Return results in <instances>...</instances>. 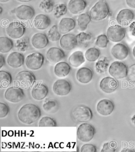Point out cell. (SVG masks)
Listing matches in <instances>:
<instances>
[{"mask_svg": "<svg viewBox=\"0 0 135 152\" xmlns=\"http://www.w3.org/2000/svg\"><path fill=\"white\" fill-rule=\"evenodd\" d=\"M16 17L21 20L28 21L34 17L36 12L33 7L28 5H21L14 10Z\"/></svg>", "mask_w": 135, "mask_h": 152, "instance_id": "30bf717a", "label": "cell"}, {"mask_svg": "<svg viewBox=\"0 0 135 152\" xmlns=\"http://www.w3.org/2000/svg\"><path fill=\"white\" fill-rule=\"evenodd\" d=\"M60 45L63 50L69 51L74 49L78 45L76 36L72 33L64 34L60 40Z\"/></svg>", "mask_w": 135, "mask_h": 152, "instance_id": "4fadbf2b", "label": "cell"}, {"mask_svg": "<svg viewBox=\"0 0 135 152\" xmlns=\"http://www.w3.org/2000/svg\"><path fill=\"white\" fill-rule=\"evenodd\" d=\"M75 20L71 18H63L60 20L58 28L61 34H66L76 28Z\"/></svg>", "mask_w": 135, "mask_h": 152, "instance_id": "cb8c5ba5", "label": "cell"}, {"mask_svg": "<svg viewBox=\"0 0 135 152\" xmlns=\"http://www.w3.org/2000/svg\"><path fill=\"white\" fill-rule=\"evenodd\" d=\"M24 61V55L20 52H12L7 57V64L9 66L13 68H18L23 66Z\"/></svg>", "mask_w": 135, "mask_h": 152, "instance_id": "7402d4cb", "label": "cell"}, {"mask_svg": "<svg viewBox=\"0 0 135 152\" xmlns=\"http://www.w3.org/2000/svg\"><path fill=\"white\" fill-rule=\"evenodd\" d=\"M20 121L26 124H32L40 118L41 112L39 107L33 104H24L18 114Z\"/></svg>", "mask_w": 135, "mask_h": 152, "instance_id": "6da1fadb", "label": "cell"}, {"mask_svg": "<svg viewBox=\"0 0 135 152\" xmlns=\"http://www.w3.org/2000/svg\"><path fill=\"white\" fill-rule=\"evenodd\" d=\"M71 66L66 62H59L55 64L54 68L55 74L58 77H65L71 71Z\"/></svg>", "mask_w": 135, "mask_h": 152, "instance_id": "484cf974", "label": "cell"}, {"mask_svg": "<svg viewBox=\"0 0 135 152\" xmlns=\"http://www.w3.org/2000/svg\"><path fill=\"white\" fill-rule=\"evenodd\" d=\"M72 116L76 121L85 123L92 119L93 113L92 110L88 106L79 105L74 109Z\"/></svg>", "mask_w": 135, "mask_h": 152, "instance_id": "5b68a950", "label": "cell"}, {"mask_svg": "<svg viewBox=\"0 0 135 152\" xmlns=\"http://www.w3.org/2000/svg\"><path fill=\"white\" fill-rule=\"evenodd\" d=\"M100 55V51L99 49L95 47L90 48L85 52V58L89 61L94 62L99 59Z\"/></svg>", "mask_w": 135, "mask_h": 152, "instance_id": "d6a6232c", "label": "cell"}, {"mask_svg": "<svg viewBox=\"0 0 135 152\" xmlns=\"http://www.w3.org/2000/svg\"><path fill=\"white\" fill-rule=\"evenodd\" d=\"M16 1H18V2H19L27 3L31 2V1H33V0H16Z\"/></svg>", "mask_w": 135, "mask_h": 152, "instance_id": "7dc6e473", "label": "cell"}, {"mask_svg": "<svg viewBox=\"0 0 135 152\" xmlns=\"http://www.w3.org/2000/svg\"><path fill=\"white\" fill-rule=\"evenodd\" d=\"M126 3L129 7L135 9V0H126Z\"/></svg>", "mask_w": 135, "mask_h": 152, "instance_id": "f6af8a7d", "label": "cell"}, {"mask_svg": "<svg viewBox=\"0 0 135 152\" xmlns=\"http://www.w3.org/2000/svg\"><path fill=\"white\" fill-rule=\"evenodd\" d=\"M109 39L107 35L102 34L98 37L95 44L98 47L105 48L107 47V45L109 43Z\"/></svg>", "mask_w": 135, "mask_h": 152, "instance_id": "f35d334b", "label": "cell"}, {"mask_svg": "<svg viewBox=\"0 0 135 152\" xmlns=\"http://www.w3.org/2000/svg\"><path fill=\"white\" fill-rule=\"evenodd\" d=\"M134 17L135 14L132 10L125 9L120 10L117 14V22L121 26H127L134 20Z\"/></svg>", "mask_w": 135, "mask_h": 152, "instance_id": "2e32d148", "label": "cell"}, {"mask_svg": "<svg viewBox=\"0 0 135 152\" xmlns=\"http://www.w3.org/2000/svg\"><path fill=\"white\" fill-rule=\"evenodd\" d=\"M80 151L81 152H97V150L95 145L87 144L81 147Z\"/></svg>", "mask_w": 135, "mask_h": 152, "instance_id": "7bdbcfd3", "label": "cell"}, {"mask_svg": "<svg viewBox=\"0 0 135 152\" xmlns=\"http://www.w3.org/2000/svg\"><path fill=\"white\" fill-rule=\"evenodd\" d=\"M129 48L123 43H119L112 48V54L113 57L119 60L125 59L129 55Z\"/></svg>", "mask_w": 135, "mask_h": 152, "instance_id": "e0dca14e", "label": "cell"}, {"mask_svg": "<svg viewBox=\"0 0 135 152\" xmlns=\"http://www.w3.org/2000/svg\"><path fill=\"white\" fill-rule=\"evenodd\" d=\"M127 77L128 80L135 83V64H133L129 67Z\"/></svg>", "mask_w": 135, "mask_h": 152, "instance_id": "b9f144b4", "label": "cell"}, {"mask_svg": "<svg viewBox=\"0 0 135 152\" xmlns=\"http://www.w3.org/2000/svg\"><path fill=\"white\" fill-rule=\"evenodd\" d=\"M72 89L71 83L66 79H58L53 85V91L55 94L64 96L69 94Z\"/></svg>", "mask_w": 135, "mask_h": 152, "instance_id": "7c38bea8", "label": "cell"}, {"mask_svg": "<svg viewBox=\"0 0 135 152\" xmlns=\"http://www.w3.org/2000/svg\"><path fill=\"white\" fill-rule=\"evenodd\" d=\"M91 21V17L88 13L80 14L77 19V23L79 29L81 31H85Z\"/></svg>", "mask_w": 135, "mask_h": 152, "instance_id": "f546056e", "label": "cell"}, {"mask_svg": "<svg viewBox=\"0 0 135 152\" xmlns=\"http://www.w3.org/2000/svg\"><path fill=\"white\" fill-rule=\"evenodd\" d=\"M15 80L22 88L28 89L36 83V78L31 71L23 70L17 74Z\"/></svg>", "mask_w": 135, "mask_h": 152, "instance_id": "277c9868", "label": "cell"}, {"mask_svg": "<svg viewBox=\"0 0 135 152\" xmlns=\"http://www.w3.org/2000/svg\"><path fill=\"white\" fill-rule=\"evenodd\" d=\"M24 24L19 21H13L10 23L6 28V32L11 38L14 39L21 38L26 32Z\"/></svg>", "mask_w": 135, "mask_h": 152, "instance_id": "ba28073f", "label": "cell"}, {"mask_svg": "<svg viewBox=\"0 0 135 152\" xmlns=\"http://www.w3.org/2000/svg\"><path fill=\"white\" fill-rule=\"evenodd\" d=\"M97 111L101 115L107 116L114 112L115 104L110 100L107 99L100 100L97 104Z\"/></svg>", "mask_w": 135, "mask_h": 152, "instance_id": "9a60e30c", "label": "cell"}, {"mask_svg": "<svg viewBox=\"0 0 135 152\" xmlns=\"http://www.w3.org/2000/svg\"><path fill=\"white\" fill-rule=\"evenodd\" d=\"M0 9H1V12H0V14H1H1H2V11H3L2 7H1V8H0Z\"/></svg>", "mask_w": 135, "mask_h": 152, "instance_id": "816d5d0a", "label": "cell"}, {"mask_svg": "<svg viewBox=\"0 0 135 152\" xmlns=\"http://www.w3.org/2000/svg\"><path fill=\"white\" fill-rule=\"evenodd\" d=\"M9 0H0V2L1 3H7L9 2Z\"/></svg>", "mask_w": 135, "mask_h": 152, "instance_id": "681fc988", "label": "cell"}, {"mask_svg": "<svg viewBox=\"0 0 135 152\" xmlns=\"http://www.w3.org/2000/svg\"><path fill=\"white\" fill-rule=\"evenodd\" d=\"M0 81L1 88H7L12 82V77L11 74L4 70L0 71Z\"/></svg>", "mask_w": 135, "mask_h": 152, "instance_id": "1f68e13d", "label": "cell"}, {"mask_svg": "<svg viewBox=\"0 0 135 152\" xmlns=\"http://www.w3.org/2000/svg\"><path fill=\"white\" fill-rule=\"evenodd\" d=\"M24 96L23 90L18 87H11L7 88L4 94L5 98L13 103L20 102L23 99Z\"/></svg>", "mask_w": 135, "mask_h": 152, "instance_id": "8fae6325", "label": "cell"}, {"mask_svg": "<svg viewBox=\"0 0 135 152\" xmlns=\"http://www.w3.org/2000/svg\"><path fill=\"white\" fill-rule=\"evenodd\" d=\"M39 127H56L57 124L54 119L48 116L43 117L39 121Z\"/></svg>", "mask_w": 135, "mask_h": 152, "instance_id": "74e56055", "label": "cell"}, {"mask_svg": "<svg viewBox=\"0 0 135 152\" xmlns=\"http://www.w3.org/2000/svg\"><path fill=\"white\" fill-rule=\"evenodd\" d=\"M125 28L120 25L109 26L107 29V36L110 41L119 42L123 40L126 36Z\"/></svg>", "mask_w": 135, "mask_h": 152, "instance_id": "9c48e42d", "label": "cell"}, {"mask_svg": "<svg viewBox=\"0 0 135 152\" xmlns=\"http://www.w3.org/2000/svg\"><path fill=\"white\" fill-rule=\"evenodd\" d=\"M66 57L64 51L59 48H50L46 53L47 61L52 64L59 62Z\"/></svg>", "mask_w": 135, "mask_h": 152, "instance_id": "5bb4252c", "label": "cell"}, {"mask_svg": "<svg viewBox=\"0 0 135 152\" xmlns=\"http://www.w3.org/2000/svg\"><path fill=\"white\" fill-rule=\"evenodd\" d=\"M49 93L47 86L43 83H38L33 86L31 90L32 97L36 100L45 99Z\"/></svg>", "mask_w": 135, "mask_h": 152, "instance_id": "ffe728a7", "label": "cell"}, {"mask_svg": "<svg viewBox=\"0 0 135 152\" xmlns=\"http://www.w3.org/2000/svg\"><path fill=\"white\" fill-rule=\"evenodd\" d=\"M93 75V72L90 68L88 67H82L77 71L76 78L80 83L87 84L92 80Z\"/></svg>", "mask_w": 135, "mask_h": 152, "instance_id": "44dd1931", "label": "cell"}, {"mask_svg": "<svg viewBox=\"0 0 135 152\" xmlns=\"http://www.w3.org/2000/svg\"><path fill=\"white\" fill-rule=\"evenodd\" d=\"M129 30L131 34L133 36H135V21H133L131 23L129 26Z\"/></svg>", "mask_w": 135, "mask_h": 152, "instance_id": "ee69618b", "label": "cell"}, {"mask_svg": "<svg viewBox=\"0 0 135 152\" xmlns=\"http://www.w3.org/2000/svg\"><path fill=\"white\" fill-rule=\"evenodd\" d=\"M55 5L53 0H43L39 4V7L43 11L49 13L54 10Z\"/></svg>", "mask_w": 135, "mask_h": 152, "instance_id": "e575fe53", "label": "cell"}, {"mask_svg": "<svg viewBox=\"0 0 135 152\" xmlns=\"http://www.w3.org/2000/svg\"><path fill=\"white\" fill-rule=\"evenodd\" d=\"M117 147V142L115 141L106 142L104 144L102 149L101 151L102 152H115Z\"/></svg>", "mask_w": 135, "mask_h": 152, "instance_id": "ab89813d", "label": "cell"}, {"mask_svg": "<svg viewBox=\"0 0 135 152\" xmlns=\"http://www.w3.org/2000/svg\"><path fill=\"white\" fill-rule=\"evenodd\" d=\"M61 34L57 24H55L50 28L47 33V37L51 41H58L61 39Z\"/></svg>", "mask_w": 135, "mask_h": 152, "instance_id": "836d02e7", "label": "cell"}, {"mask_svg": "<svg viewBox=\"0 0 135 152\" xmlns=\"http://www.w3.org/2000/svg\"><path fill=\"white\" fill-rule=\"evenodd\" d=\"M68 7L64 3H60L55 5L54 8V15L56 18H59L66 14Z\"/></svg>", "mask_w": 135, "mask_h": 152, "instance_id": "8d00e7d4", "label": "cell"}, {"mask_svg": "<svg viewBox=\"0 0 135 152\" xmlns=\"http://www.w3.org/2000/svg\"><path fill=\"white\" fill-rule=\"evenodd\" d=\"M9 112V108L3 102L0 103V118H3L7 116Z\"/></svg>", "mask_w": 135, "mask_h": 152, "instance_id": "60d3db41", "label": "cell"}, {"mask_svg": "<svg viewBox=\"0 0 135 152\" xmlns=\"http://www.w3.org/2000/svg\"><path fill=\"white\" fill-rule=\"evenodd\" d=\"M87 6V3L85 0H70L68 9L72 14H78L85 11Z\"/></svg>", "mask_w": 135, "mask_h": 152, "instance_id": "603a6c76", "label": "cell"}, {"mask_svg": "<svg viewBox=\"0 0 135 152\" xmlns=\"http://www.w3.org/2000/svg\"><path fill=\"white\" fill-rule=\"evenodd\" d=\"M45 61L43 55L40 52H34L26 58V64L28 69L36 70L40 69Z\"/></svg>", "mask_w": 135, "mask_h": 152, "instance_id": "52a82bcc", "label": "cell"}, {"mask_svg": "<svg viewBox=\"0 0 135 152\" xmlns=\"http://www.w3.org/2000/svg\"><path fill=\"white\" fill-rule=\"evenodd\" d=\"M121 152H135L134 150H130V149H126V150H123Z\"/></svg>", "mask_w": 135, "mask_h": 152, "instance_id": "c3c4849f", "label": "cell"}, {"mask_svg": "<svg viewBox=\"0 0 135 152\" xmlns=\"http://www.w3.org/2000/svg\"><path fill=\"white\" fill-rule=\"evenodd\" d=\"M110 12L108 3L105 0H99L90 9L89 14L91 20L99 21L106 19Z\"/></svg>", "mask_w": 135, "mask_h": 152, "instance_id": "7a4b0ae2", "label": "cell"}, {"mask_svg": "<svg viewBox=\"0 0 135 152\" xmlns=\"http://www.w3.org/2000/svg\"><path fill=\"white\" fill-rule=\"evenodd\" d=\"M78 45L80 47L87 48L91 43L93 37L91 34L82 32L76 36Z\"/></svg>", "mask_w": 135, "mask_h": 152, "instance_id": "83f0119b", "label": "cell"}, {"mask_svg": "<svg viewBox=\"0 0 135 152\" xmlns=\"http://www.w3.org/2000/svg\"><path fill=\"white\" fill-rule=\"evenodd\" d=\"M31 41L33 47L37 49H42L45 48L49 43V40L47 38V35L42 33L34 34L31 38Z\"/></svg>", "mask_w": 135, "mask_h": 152, "instance_id": "d6986e66", "label": "cell"}, {"mask_svg": "<svg viewBox=\"0 0 135 152\" xmlns=\"http://www.w3.org/2000/svg\"><path fill=\"white\" fill-rule=\"evenodd\" d=\"M99 86L102 91L106 94H110L116 90L118 83L114 78L107 77L100 81Z\"/></svg>", "mask_w": 135, "mask_h": 152, "instance_id": "ac0fdd59", "label": "cell"}, {"mask_svg": "<svg viewBox=\"0 0 135 152\" xmlns=\"http://www.w3.org/2000/svg\"><path fill=\"white\" fill-rule=\"evenodd\" d=\"M109 65V61L106 58L98 60L95 65L96 70L99 74H103L107 70Z\"/></svg>", "mask_w": 135, "mask_h": 152, "instance_id": "d590c367", "label": "cell"}, {"mask_svg": "<svg viewBox=\"0 0 135 152\" xmlns=\"http://www.w3.org/2000/svg\"><path fill=\"white\" fill-rule=\"evenodd\" d=\"M133 56H134V57L135 58V46L134 47V49H133Z\"/></svg>", "mask_w": 135, "mask_h": 152, "instance_id": "f907efd6", "label": "cell"}, {"mask_svg": "<svg viewBox=\"0 0 135 152\" xmlns=\"http://www.w3.org/2000/svg\"><path fill=\"white\" fill-rule=\"evenodd\" d=\"M128 69V67L123 62L114 61L109 66V73L114 78L120 79L127 77Z\"/></svg>", "mask_w": 135, "mask_h": 152, "instance_id": "8992f818", "label": "cell"}, {"mask_svg": "<svg viewBox=\"0 0 135 152\" xmlns=\"http://www.w3.org/2000/svg\"><path fill=\"white\" fill-rule=\"evenodd\" d=\"M51 21L47 15L40 14L37 15L34 19L35 28L41 30H45L50 26Z\"/></svg>", "mask_w": 135, "mask_h": 152, "instance_id": "d4e9b609", "label": "cell"}, {"mask_svg": "<svg viewBox=\"0 0 135 152\" xmlns=\"http://www.w3.org/2000/svg\"><path fill=\"white\" fill-rule=\"evenodd\" d=\"M85 60L83 53L81 51H77L72 53L68 59L70 64L74 68L80 66L85 62Z\"/></svg>", "mask_w": 135, "mask_h": 152, "instance_id": "4316f807", "label": "cell"}, {"mask_svg": "<svg viewBox=\"0 0 135 152\" xmlns=\"http://www.w3.org/2000/svg\"><path fill=\"white\" fill-rule=\"evenodd\" d=\"M5 64V58L2 55H0V68H1Z\"/></svg>", "mask_w": 135, "mask_h": 152, "instance_id": "bcb514c9", "label": "cell"}, {"mask_svg": "<svg viewBox=\"0 0 135 152\" xmlns=\"http://www.w3.org/2000/svg\"><path fill=\"white\" fill-rule=\"evenodd\" d=\"M96 129L94 126L90 124H81L77 129V136L79 140L87 142L92 140L95 136Z\"/></svg>", "mask_w": 135, "mask_h": 152, "instance_id": "3957f363", "label": "cell"}, {"mask_svg": "<svg viewBox=\"0 0 135 152\" xmlns=\"http://www.w3.org/2000/svg\"><path fill=\"white\" fill-rule=\"evenodd\" d=\"M14 44L13 41L7 37H0V52L7 53L12 50Z\"/></svg>", "mask_w": 135, "mask_h": 152, "instance_id": "4dcf8cb0", "label": "cell"}, {"mask_svg": "<svg viewBox=\"0 0 135 152\" xmlns=\"http://www.w3.org/2000/svg\"><path fill=\"white\" fill-rule=\"evenodd\" d=\"M43 108L47 113L55 114L59 108V104L55 99H47L43 104Z\"/></svg>", "mask_w": 135, "mask_h": 152, "instance_id": "f1b7e54d", "label": "cell"}]
</instances>
